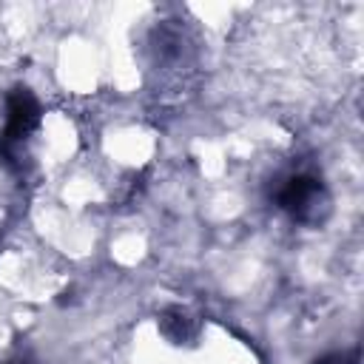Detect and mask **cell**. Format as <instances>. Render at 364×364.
Masks as SVG:
<instances>
[{"instance_id":"cell-1","label":"cell","mask_w":364,"mask_h":364,"mask_svg":"<svg viewBox=\"0 0 364 364\" xmlns=\"http://www.w3.org/2000/svg\"><path fill=\"white\" fill-rule=\"evenodd\" d=\"M37 102L28 94V88H14V94L9 97V128H6V145L20 142L34 125H37Z\"/></svg>"},{"instance_id":"cell-2","label":"cell","mask_w":364,"mask_h":364,"mask_svg":"<svg viewBox=\"0 0 364 364\" xmlns=\"http://www.w3.org/2000/svg\"><path fill=\"white\" fill-rule=\"evenodd\" d=\"M321 185L318 179L307 176V173H299V176H290L284 182V188L279 191V205L284 210H290L293 216H307V208L316 202Z\"/></svg>"}]
</instances>
